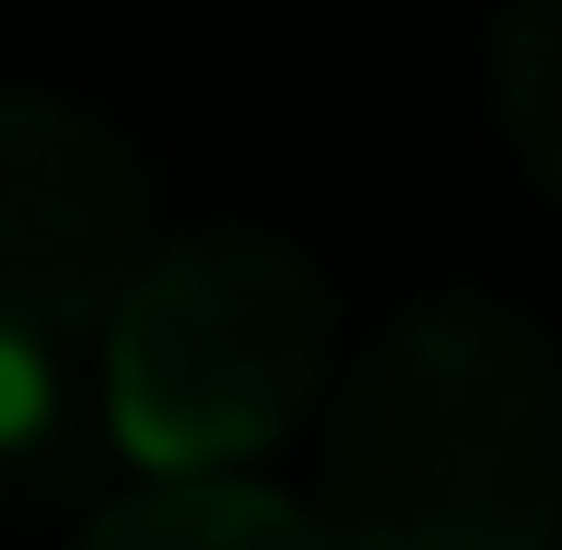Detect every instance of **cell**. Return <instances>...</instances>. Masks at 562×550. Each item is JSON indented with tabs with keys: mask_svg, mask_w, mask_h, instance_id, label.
<instances>
[{
	"mask_svg": "<svg viewBox=\"0 0 562 550\" xmlns=\"http://www.w3.org/2000/svg\"><path fill=\"white\" fill-rule=\"evenodd\" d=\"M338 550H562V350L487 288H425L338 363L325 501Z\"/></svg>",
	"mask_w": 562,
	"mask_h": 550,
	"instance_id": "cell-1",
	"label": "cell"
},
{
	"mask_svg": "<svg viewBox=\"0 0 562 550\" xmlns=\"http://www.w3.org/2000/svg\"><path fill=\"white\" fill-rule=\"evenodd\" d=\"M338 375V288L313 250L262 225L150 238L101 313V413L138 475H238L262 463Z\"/></svg>",
	"mask_w": 562,
	"mask_h": 550,
	"instance_id": "cell-2",
	"label": "cell"
},
{
	"mask_svg": "<svg viewBox=\"0 0 562 550\" xmlns=\"http://www.w3.org/2000/svg\"><path fill=\"white\" fill-rule=\"evenodd\" d=\"M138 263H150L138 150L50 88H0V350L38 363L63 338H101Z\"/></svg>",
	"mask_w": 562,
	"mask_h": 550,
	"instance_id": "cell-3",
	"label": "cell"
},
{
	"mask_svg": "<svg viewBox=\"0 0 562 550\" xmlns=\"http://www.w3.org/2000/svg\"><path fill=\"white\" fill-rule=\"evenodd\" d=\"M76 550H338L313 501L250 489V475H138L125 501L88 513Z\"/></svg>",
	"mask_w": 562,
	"mask_h": 550,
	"instance_id": "cell-4",
	"label": "cell"
},
{
	"mask_svg": "<svg viewBox=\"0 0 562 550\" xmlns=\"http://www.w3.org/2000/svg\"><path fill=\"white\" fill-rule=\"evenodd\" d=\"M487 101H501L513 164L562 201V0H501V25H487Z\"/></svg>",
	"mask_w": 562,
	"mask_h": 550,
	"instance_id": "cell-5",
	"label": "cell"
}]
</instances>
